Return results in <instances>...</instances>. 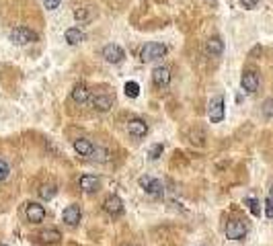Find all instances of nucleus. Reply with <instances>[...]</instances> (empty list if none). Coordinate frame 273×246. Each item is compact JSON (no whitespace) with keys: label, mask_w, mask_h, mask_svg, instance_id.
<instances>
[{"label":"nucleus","mask_w":273,"mask_h":246,"mask_svg":"<svg viewBox=\"0 0 273 246\" xmlns=\"http://www.w3.org/2000/svg\"><path fill=\"white\" fill-rule=\"evenodd\" d=\"M167 45L165 43H160V41H150V43H146L140 51V60L146 64V62H156L160 58H165L167 56Z\"/></svg>","instance_id":"f257e3e1"},{"label":"nucleus","mask_w":273,"mask_h":246,"mask_svg":"<svg viewBox=\"0 0 273 246\" xmlns=\"http://www.w3.org/2000/svg\"><path fill=\"white\" fill-rule=\"evenodd\" d=\"M8 39L15 45H29V43H35L39 35L33 29H29V27H15V29H10Z\"/></svg>","instance_id":"f03ea898"},{"label":"nucleus","mask_w":273,"mask_h":246,"mask_svg":"<svg viewBox=\"0 0 273 246\" xmlns=\"http://www.w3.org/2000/svg\"><path fill=\"white\" fill-rule=\"evenodd\" d=\"M226 103H224V97L222 94H216V97H212L210 105H208V119L212 123H220L224 121V115H226Z\"/></svg>","instance_id":"7ed1b4c3"},{"label":"nucleus","mask_w":273,"mask_h":246,"mask_svg":"<svg viewBox=\"0 0 273 246\" xmlns=\"http://www.w3.org/2000/svg\"><path fill=\"white\" fill-rule=\"evenodd\" d=\"M140 187L144 189V193L150 195V197H162L165 195V185H162V181L154 179V176H140Z\"/></svg>","instance_id":"20e7f679"},{"label":"nucleus","mask_w":273,"mask_h":246,"mask_svg":"<svg viewBox=\"0 0 273 246\" xmlns=\"http://www.w3.org/2000/svg\"><path fill=\"white\" fill-rule=\"evenodd\" d=\"M247 232H249V226L242 220H230L226 224V238L228 240H242L247 236Z\"/></svg>","instance_id":"39448f33"},{"label":"nucleus","mask_w":273,"mask_h":246,"mask_svg":"<svg viewBox=\"0 0 273 246\" xmlns=\"http://www.w3.org/2000/svg\"><path fill=\"white\" fill-rule=\"evenodd\" d=\"M25 217H27V222H29V224H42L46 220V207H44V205H39V203H35V201L27 203Z\"/></svg>","instance_id":"423d86ee"},{"label":"nucleus","mask_w":273,"mask_h":246,"mask_svg":"<svg viewBox=\"0 0 273 246\" xmlns=\"http://www.w3.org/2000/svg\"><path fill=\"white\" fill-rule=\"evenodd\" d=\"M259 84H261V78H259V74L255 70L242 72V76H240V86H242L244 92H249V94L257 92L259 90Z\"/></svg>","instance_id":"0eeeda50"},{"label":"nucleus","mask_w":273,"mask_h":246,"mask_svg":"<svg viewBox=\"0 0 273 246\" xmlns=\"http://www.w3.org/2000/svg\"><path fill=\"white\" fill-rule=\"evenodd\" d=\"M101 53H103L105 62H109V64H119V62H124V58H126L124 47L117 45V43H109V45H105Z\"/></svg>","instance_id":"6e6552de"},{"label":"nucleus","mask_w":273,"mask_h":246,"mask_svg":"<svg viewBox=\"0 0 273 246\" xmlns=\"http://www.w3.org/2000/svg\"><path fill=\"white\" fill-rule=\"evenodd\" d=\"M152 84L156 88H165L171 84V70L167 66H156L152 70Z\"/></svg>","instance_id":"1a4fd4ad"},{"label":"nucleus","mask_w":273,"mask_h":246,"mask_svg":"<svg viewBox=\"0 0 273 246\" xmlns=\"http://www.w3.org/2000/svg\"><path fill=\"white\" fill-rule=\"evenodd\" d=\"M78 187L85 191V193H97L101 189V179L97 174H83L78 179Z\"/></svg>","instance_id":"9d476101"},{"label":"nucleus","mask_w":273,"mask_h":246,"mask_svg":"<svg viewBox=\"0 0 273 246\" xmlns=\"http://www.w3.org/2000/svg\"><path fill=\"white\" fill-rule=\"evenodd\" d=\"M103 209H105V213L117 217V215L124 213V201H121L117 195H109V197L103 201Z\"/></svg>","instance_id":"9b49d317"},{"label":"nucleus","mask_w":273,"mask_h":246,"mask_svg":"<svg viewBox=\"0 0 273 246\" xmlns=\"http://www.w3.org/2000/svg\"><path fill=\"white\" fill-rule=\"evenodd\" d=\"M80 217H83V211H80V205H68V207L62 211V220H64V224H66V226H70V228L78 226Z\"/></svg>","instance_id":"f8f14e48"},{"label":"nucleus","mask_w":273,"mask_h":246,"mask_svg":"<svg viewBox=\"0 0 273 246\" xmlns=\"http://www.w3.org/2000/svg\"><path fill=\"white\" fill-rule=\"evenodd\" d=\"M128 133L132 135V138H136V140L146 138V133H148V123L142 121V119H130V121H128Z\"/></svg>","instance_id":"ddd939ff"},{"label":"nucleus","mask_w":273,"mask_h":246,"mask_svg":"<svg viewBox=\"0 0 273 246\" xmlns=\"http://www.w3.org/2000/svg\"><path fill=\"white\" fill-rule=\"evenodd\" d=\"M72 101L78 103V105H85L91 101V90L89 86L85 84V82H78V84H74L72 88Z\"/></svg>","instance_id":"4468645a"},{"label":"nucleus","mask_w":273,"mask_h":246,"mask_svg":"<svg viewBox=\"0 0 273 246\" xmlns=\"http://www.w3.org/2000/svg\"><path fill=\"white\" fill-rule=\"evenodd\" d=\"M206 53L212 58H220L224 53V41L220 37H210L206 41Z\"/></svg>","instance_id":"2eb2a0df"},{"label":"nucleus","mask_w":273,"mask_h":246,"mask_svg":"<svg viewBox=\"0 0 273 246\" xmlns=\"http://www.w3.org/2000/svg\"><path fill=\"white\" fill-rule=\"evenodd\" d=\"M91 103H92L94 111H99V113H107L109 109L113 107V99L109 97V94H97V97L91 99Z\"/></svg>","instance_id":"dca6fc26"},{"label":"nucleus","mask_w":273,"mask_h":246,"mask_svg":"<svg viewBox=\"0 0 273 246\" xmlns=\"http://www.w3.org/2000/svg\"><path fill=\"white\" fill-rule=\"evenodd\" d=\"M74 150H76V154L78 156H85V158H91L92 154V150H94V144L87 138H78L74 140Z\"/></svg>","instance_id":"f3484780"},{"label":"nucleus","mask_w":273,"mask_h":246,"mask_svg":"<svg viewBox=\"0 0 273 246\" xmlns=\"http://www.w3.org/2000/svg\"><path fill=\"white\" fill-rule=\"evenodd\" d=\"M64 37H66V41L70 45H78V43H83V41H85V33L80 31V27H70V29H66Z\"/></svg>","instance_id":"a211bd4d"},{"label":"nucleus","mask_w":273,"mask_h":246,"mask_svg":"<svg viewBox=\"0 0 273 246\" xmlns=\"http://www.w3.org/2000/svg\"><path fill=\"white\" fill-rule=\"evenodd\" d=\"M39 238H42L44 244H58V242L62 240V234H60V230L49 228V230L39 232Z\"/></svg>","instance_id":"6ab92c4d"},{"label":"nucleus","mask_w":273,"mask_h":246,"mask_svg":"<svg viewBox=\"0 0 273 246\" xmlns=\"http://www.w3.org/2000/svg\"><path fill=\"white\" fill-rule=\"evenodd\" d=\"M91 160L92 162H99V164H105V162L111 160V152H109L107 148H103V146H94L92 154H91Z\"/></svg>","instance_id":"aec40b11"},{"label":"nucleus","mask_w":273,"mask_h":246,"mask_svg":"<svg viewBox=\"0 0 273 246\" xmlns=\"http://www.w3.org/2000/svg\"><path fill=\"white\" fill-rule=\"evenodd\" d=\"M37 193H39V197H42L44 201H49V199L56 197V193H58V187L53 185V183H46V185L39 187Z\"/></svg>","instance_id":"412c9836"},{"label":"nucleus","mask_w":273,"mask_h":246,"mask_svg":"<svg viewBox=\"0 0 273 246\" xmlns=\"http://www.w3.org/2000/svg\"><path fill=\"white\" fill-rule=\"evenodd\" d=\"M74 19H76V23L85 25V23H89L92 19V12H91V8H76L74 10Z\"/></svg>","instance_id":"4be33fe9"},{"label":"nucleus","mask_w":273,"mask_h":246,"mask_svg":"<svg viewBox=\"0 0 273 246\" xmlns=\"http://www.w3.org/2000/svg\"><path fill=\"white\" fill-rule=\"evenodd\" d=\"M124 90H126V94H128L130 99H138V97H140V84H138V82H136V80L126 82Z\"/></svg>","instance_id":"5701e85b"},{"label":"nucleus","mask_w":273,"mask_h":246,"mask_svg":"<svg viewBox=\"0 0 273 246\" xmlns=\"http://www.w3.org/2000/svg\"><path fill=\"white\" fill-rule=\"evenodd\" d=\"M244 205H247L249 211H251L255 217L261 215V203H259L255 197H247V199H244Z\"/></svg>","instance_id":"b1692460"},{"label":"nucleus","mask_w":273,"mask_h":246,"mask_svg":"<svg viewBox=\"0 0 273 246\" xmlns=\"http://www.w3.org/2000/svg\"><path fill=\"white\" fill-rule=\"evenodd\" d=\"M162 150H165V146H162V144H154L152 148L148 150V158L150 160H158L162 156Z\"/></svg>","instance_id":"393cba45"},{"label":"nucleus","mask_w":273,"mask_h":246,"mask_svg":"<svg viewBox=\"0 0 273 246\" xmlns=\"http://www.w3.org/2000/svg\"><path fill=\"white\" fill-rule=\"evenodd\" d=\"M261 113H263V117H267V119H271V117H273V99H267V101L263 103V107H261Z\"/></svg>","instance_id":"a878e982"},{"label":"nucleus","mask_w":273,"mask_h":246,"mask_svg":"<svg viewBox=\"0 0 273 246\" xmlns=\"http://www.w3.org/2000/svg\"><path fill=\"white\" fill-rule=\"evenodd\" d=\"M8 174H10V166H8V162L0 158V183H2Z\"/></svg>","instance_id":"bb28decb"},{"label":"nucleus","mask_w":273,"mask_h":246,"mask_svg":"<svg viewBox=\"0 0 273 246\" xmlns=\"http://www.w3.org/2000/svg\"><path fill=\"white\" fill-rule=\"evenodd\" d=\"M60 4H62V0H44V6L47 10H56Z\"/></svg>","instance_id":"cd10ccee"},{"label":"nucleus","mask_w":273,"mask_h":246,"mask_svg":"<svg viewBox=\"0 0 273 246\" xmlns=\"http://www.w3.org/2000/svg\"><path fill=\"white\" fill-rule=\"evenodd\" d=\"M265 215L269 217V220H273V199H269L265 203Z\"/></svg>","instance_id":"c85d7f7f"},{"label":"nucleus","mask_w":273,"mask_h":246,"mask_svg":"<svg viewBox=\"0 0 273 246\" xmlns=\"http://www.w3.org/2000/svg\"><path fill=\"white\" fill-rule=\"evenodd\" d=\"M240 4H242L244 8H249V10H251V8H255V6L259 4V0H240Z\"/></svg>","instance_id":"c756f323"},{"label":"nucleus","mask_w":273,"mask_h":246,"mask_svg":"<svg viewBox=\"0 0 273 246\" xmlns=\"http://www.w3.org/2000/svg\"><path fill=\"white\" fill-rule=\"evenodd\" d=\"M269 197L273 199V185H271V189H269Z\"/></svg>","instance_id":"7c9ffc66"},{"label":"nucleus","mask_w":273,"mask_h":246,"mask_svg":"<svg viewBox=\"0 0 273 246\" xmlns=\"http://www.w3.org/2000/svg\"><path fill=\"white\" fill-rule=\"evenodd\" d=\"M0 246H6V244H0Z\"/></svg>","instance_id":"2f4dec72"}]
</instances>
